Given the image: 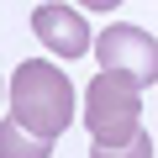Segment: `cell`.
I'll list each match as a JSON object with an SVG mask.
<instances>
[{"label": "cell", "instance_id": "1", "mask_svg": "<svg viewBox=\"0 0 158 158\" xmlns=\"http://www.w3.org/2000/svg\"><path fill=\"white\" fill-rule=\"evenodd\" d=\"M11 116L37 132V137H58L69 121H74V85L69 74L48 58H27L16 74H11Z\"/></svg>", "mask_w": 158, "mask_h": 158}, {"label": "cell", "instance_id": "2", "mask_svg": "<svg viewBox=\"0 0 158 158\" xmlns=\"http://www.w3.org/2000/svg\"><path fill=\"white\" fill-rule=\"evenodd\" d=\"M85 127L95 142H127L142 132V79L100 69L85 90Z\"/></svg>", "mask_w": 158, "mask_h": 158}, {"label": "cell", "instance_id": "3", "mask_svg": "<svg viewBox=\"0 0 158 158\" xmlns=\"http://www.w3.org/2000/svg\"><path fill=\"white\" fill-rule=\"evenodd\" d=\"M95 58H100V69H121V74L142 79V90L158 85V37L132 21H111L95 37Z\"/></svg>", "mask_w": 158, "mask_h": 158}, {"label": "cell", "instance_id": "4", "mask_svg": "<svg viewBox=\"0 0 158 158\" xmlns=\"http://www.w3.org/2000/svg\"><path fill=\"white\" fill-rule=\"evenodd\" d=\"M32 32H37V42H42L48 53H58V58H79V53L95 48L85 16H79L74 6H63V0H48V6L32 11Z\"/></svg>", "mask_w": 158, "mask_h": 158}, {"label": "cell", "instance_id": "5", "mask_svg": "<svg viewBox=\"0 0 158 158\" xmlns=\"http://www.w3.org/2000/svg\"><path fill=\"white\" fill-rule=\"evenodd\" d=\"M0 158H53V137H37L11 116L0 121Z\"/></svg>", "mask_w": 158, "mask_h": 158}, {"label": "cell", "instance_id": "6", "mask_svg": "<svg viewBox=\"0 0 158 158\" xmlns=\"http://www.w3.org/2000/svg\"><path fill=\"white\" fill-rule=\"evenodd\" d=\"M90 158H153V137L137 132V137H127V142H95Z\"/></svg>", "mask_w": 158, "mask_h": 158}, {"label": "cell", "instance_id": "7", "mask_svg": "<svg viewBox=\"0 0 158 158\" xmlns=\"http://www.w3.org/2000/svg\"><path fill=\"white\" fill-rule=\"evenodd\" d=\"M79 6H85V11H116L121 0H79Z\"/></svg>", "mask_w": 158, "mask_h": 158}]
</instances>
